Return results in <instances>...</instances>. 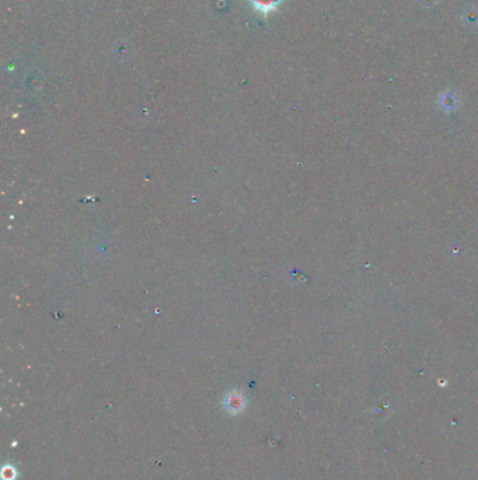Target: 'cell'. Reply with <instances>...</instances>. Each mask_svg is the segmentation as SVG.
Returning <instances> with one entry per match:
<instances>
[{
    "label": "cell",
    "mask_w": 478,
    "mask_h": 480,
    "mask_svg": "<svg viewBox=\"0 0 478 480\" xmlns=\"http://www.w3.org/2000/svg\"><path fill=\"white\" fill-rule=\"evenodd\" d=\"M282 0H251V3L260 13H269L279 6Z\"/></svg>",
    "instance_id": "obj_1"
}]
</instances>
